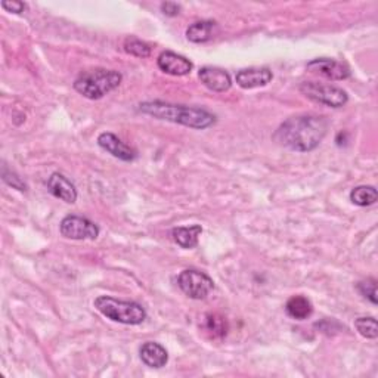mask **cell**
Returning <instances> with one entry per match:
<instances>
[{
	"mask_svg": "<svg viewBox=\"0 0 378 378\" xmlns=\"http://www.w3.org/2000/svg\"><path fill=\"white\" fill-rule=\"evenodd\" d=\"M328 126V120L322 116H297L285 120L274 139L291 151L309 152L316 150L327 136Z\"/></svg>",
	"mask_w": 378,
	"mask_h": 378,
	"instance_id": "6da1fadb",
	"label": "cell"
},
{
	"mask_svg": "<svg viewBox=\"0 0 378 378\" xmlns=\"http://www.w3.org/2000/svg\"><path fill=\"white\" fill-rule=\"evenodd\" d=\"M139 111L157 120L182 124L196 130H204L216 124V116L207 110H203V108L174 105L163 101L142 102L139 105Z\"/></svg>",
	"mask_w": 378,
	"mask_h": 378,
	"instance_id": "7a4b0ae2",
	"label": "cell"
},
{
	"mask_svg": "<svg viewBox=\"0 0 378 378\" xmlns=\"http://www.w3.org/2000/svg\"><path fill=\"white\" fill-rule=\"evenodd\" d=\"M121 80L123 77L118 71L96 68L80 74L74 82V89L84 98L96 101L113 92L120 86Z\"/></svg>",
	"mask_w": 378,
	"mask_h": 378,
	"instance_id": "3957f363",
	"label": "cell"
},
{
	"mask_svg": "<svg viewBox=\"0 0 378 378\" xmlns=\"http://www.w3.org/2000/svg\"><path fill=\"white\" fill-rule=\"evenodd\" d=\"M95 309L106 319L124 326H139L147 319V312L136 301L117 300L110 296H99L95 300Z\"/></svg>",
	"mask_w": 378,
	"mask_h": 378,
	"instance_id": "277c9868",
	"label": "cell"
},
{
	"mask_svg": "<svg viewBox=\"0 0 378 378\" xmlns=\"http://www.w3.org/2000/svg\"><path fill=\"white\" fill-rule=\"evenodd\" d=\"M300 92L306 98L330 108H341L349 101L346 91H343L341 87L318 82H303L300 84Z\"/></svg>",
	"mask_w": 378,
	"mask_h": 378,
	"instance_id": "5b68a950",
	"label": "cell"
},
{
	"mask_svg": "<svg viewBox=\"0 0 378 378\" xmlns=\"http://www.w3.org/2000/svg\"><path fill=\"white\" fill-rule=\"evenodd\" d=\"M177 284L179 288L194 300H204L214 290L213 279L200 271H194V269H187L179 275Z\"/></svg>",
	"mask_w": 378,
	"mask_h": 378,
	"instance_id": "8992f818",
	"label": "cell"
},
{
	"mask_svg": "<svg viewBox=\"0 0 378 378\" xmlns=\"http://www.w3.org/2000/svg\"><path fill=\"white\" fill-rule=\"evenodd\" d=\"M61 235L68 240H96L99 237V228L92 221L82 216H67L60 225Z\"/></svg>",
	"mask_w": 378,
	"mask_h": 378,
	"instance_id": "52a82bcc",
	"label": "cell"
},
{
	"mask_svg": "<svg viewBox=\"0 0 378 378\" xmlns=\"http://www.w3.org/2000/svg\"><path fill=\"white\" fill-rule=\"evenodd\" d=\"M308 70L330 80H346L350 77V70L343 62L328 58H318L308 64Z\"/></svg>",
	"mask_w": 378,
	"mask_h": 378,
	"instance_id": "ba28073f",
	"label": "cell"
},
{
	"mask_svg": "<svg viewBox=\"0 0 378 378\" xmlns=\"http://www.w3.org/2000/svg\"><path fill=\"white\" fill-rule=\"evenodd\" d=\"M98 145L104 151L121 161H133L138 157L136 151L132 147H129L128 143H124L120 138L110 132H104L98 136Z\"/></svg>",
	"mask_w": 378,
	"mask_h": 378,
	"instance_id": "9c48e42d",
	"label": "cell"
},
{
	"mask_svg": "<svg viewBox=\"0 0 378 378\" xmlns=\"http://www.w3.org/2000/svg\"><path fill=\"white\" fill-rule=\"evenodd\" d=\"M157 65L161 71H165L166 74L176 76V77L189 74L194 68L192 62L188 58L177 55V53L170 52V50L161 53L157 60Z\"/></svg>",
	"mask_w": 378,
	"mask_h": 378,
	"instance_id": "30bf717a",
	"label": "cell"
},
{
	"mask_svg": "<svg viewBox=\"0 0 378 378\" xmlns=\"http://www.w3.org/2000/svg\"><path fill=\"white\" fill-rule=\"evenodd\" d=\"M272 79H274L272 71L266 67L244 68V70H240L235 76L237 84L243 89L263 87V86L271 83Z\"/></svg>",
	"mask_w": 378,
	"mask_h": 378,
	"instance_id": "8fae6325",
	"label": "cell"
},
{
	"mask_svg": "<svg viewBox=\"0 0 378 378\" xmlns=\"http://www.w3.org/2000/svg\"><path fill=\"white\" fill-rule=\"evenodd\" d=\"M201 83L210 89L213 92H226L232 86L230 76L228 74V71L218 68V67H204L198 73Z\"/></svg>",
	"mask_w": 378,
	"mask_h": 378,
	"instance_id": "7c38bea8",
	"label": "cell"
},
{
	"mask_svg": "<svg viewBox=\"0 0 378 378\" xmlns=\"http://www.w3.org/2000/svg\"><path fill=\"white\" fill-rule=\"evenodd\" d=\"M48 191L55 198H60V200L68 204H73L77 200L76 187L61 173L50 174L48 181Z\"/></svg>",
	"mask_w": 378,
	"mask_h": 378,
	"instance_id": "4fadbf2b",
	"label": "cell"
},
{
	"mask_svg": "<svg viewBox=\"0 0 378 378\" xmlns=\"http://www.w3.org/2000/svg\"><path fill=\"white\" fill-rule=\"evenodd\" d=\"M142 362L150 368H163L169 362L167 350L155 341H147L139 350Z\"/></svg>",
	"mask_w": 378,
	"mask_h": 378,
	"instance_id": "5bb4252c",
	"label": "cell"
},
{
	"mask_svg": "<svg viewBox=\"0 0 378 378\" xmlns=\"http://www.w3.org/2000/svg\"><path fill=\"white\" fill-rule=\"evenodd\" d=\"M201 233H203V228L200 225L179 226L172 230V237L177 245L191 250L198 245V240H200Z\"/></svg>",
	"mask_w": 378,
	"mask_h": 378,
	"instance_id": "9a60e30c",
	"label": "cell"
},
{
	"mask_svg": "<svg viewBox=\"0 0 378 378\" xmlns=\"http://www.w3.org/2000/svg\"><path fill=\"white\" fill-rule=\"evenodd\" d=\"M218 33V24L214 21H198L187 28V39L192 43H206Z\"/></svg>",
	"mask_w": 378,
	"mask_h": 378,
	"instance_id": "2e32d148",
	"label": "cell"
},
{
	"mask_svg": "<svg viewBox=\"0 0 378 378\" xmlns=\"http://www.w3.org/2000/svg\"><path fill=\"white\" fill-rule=\"evenodd\" d=\"M285 312L288 316L296 321H304L312 315L313 304L308 297L293 296L291 299H288L285 304Z\"/></svg>",
	"mask_w": 378,
	"mask_h": 378,
	"instance_id": "e0dca14e",
	"label": "cell"
},
{
	"mask_svg": "<svg viewBox=\"0 0 378 378\" xmlns=\"http://www.w3.org/2000/svg\"><path fill=\"white\" fill-rule=\"evenodd\" d=\"M378 200V192L374 187H356L350 192V201L359 207H368L375 204Z\"/></svg>",
	"mask_w": 378,
	"mask_h": 378,
	"instance_id": "ac0fdd59",
	"label": "cell"
},
{
	"mask_svg": "<svg viewBox=\"0 0 378 378\" xmlns=\"http://www.w3.org/2000/svg\"><path fill=\"white\" fill-rule=\"evenodd\" d=\"M228 321L219 313H209L204 318V330L213 338H222L228 334Z\"/></svg>",
	"mask_w": 378,
	"mask_h": 378,
	"instance_id": "d6986e66",
	"label": "cell"
},
{
	"mask_svg": "<svg viewBox=\"0 0 378 378\" xmlns=\"http://www.w3.org/2000/svg\"><path fill=\"white\" fill-rule=\"evenodd\" d=\"M355 328L357 333L361 334L365 338L374 340L378 337V327H377V321L372 316H364V318H357L355 321Z\"/></svg>",
	"mask_w": 378,
	"mask_h": 378,
	"instance_id": "ffe728a7",
	"label": "cell"
},
{
	"mask_svg": "<svg viewBox=\"0 0 378 378\" xmlns=\"http://www.w3.org/2000/svg\"><path fill=\"white\" fill-rule=\"evenodd\" d=\"M124 50L128 52L129 55H133L138 58H148L151 55L150 45L135 38H128L124 40Z\"/></svg>",
	"mask_w": 378,
	"mask_h": 378,
	"instance_id": "44dd1931",
	"label": "cell"
},
{
	"mask_svg": "<svg viewBox=\"0 0 378 378\" xmlns=\"http://www.w3.org/2000/svg\"><path fill=\"white\" fill-rule=\"evenodd\" d=\"M357 290L372 304H377V282H375V279L369 278L367 281H361L357 284Z\"/></svg>",
	"mask_w": 378,
	"mask_h": 378,
	"instance_id": "7402d4cb",
	"label": "cell"
},
{
	"mask_svg": "<svg viewBox=\"0 0 378 378\" xmlns=\"http://www.w3.org/2000/svg\"><path fill=\"white\" fill-rule=\"evenodd\" d=\"M2 176H4V181H5L9 187H12V188H15V189H18V191H27V185H26V182H24L23 179H21L20 176H18L16 173H13V172H8L6 169H4Z\"/></svg>",
	"mask_w": 378,
	"mask_h": 378,
	"instance_id": "603a6c76",
	"label": "cell"
},
{
	"mask_svg": "<svg viewBox=\"0 0 378 378\" xmlns=\"http://www.w3.org/2000/svg\"><path fill=\"white\" fill-rule=\"evenodd\" d=\"M2 8L12 13H23L27 9V5L20 0H4Z\"/></svg>",
	"mask_w": 378,
	"mask_h": 378,
	"instance_id": "cb8c5ba5",
	"label": "cell"
},
{
	"mask_svg": "<svg viewBox=\"0 0 378 378\" xmlns=\"http://www.w3.org/2000/svg\"><path fill=\"white\" fill-rule=\"evenodd\" d=\"M161 12H163L166 16H177L181 13V6L173 2H165L161 4Z\"/></svg>",
	"mask_w": 378,
	"mask_h": 378,
	"instance_id": "d4e9b609",
	"label": "cell"
}]
</instances>
